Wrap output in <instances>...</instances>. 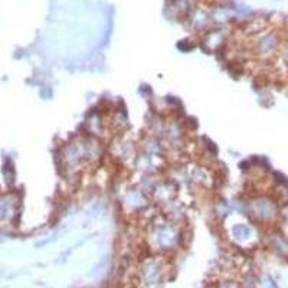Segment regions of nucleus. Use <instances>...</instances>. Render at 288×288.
I'll return each instance as SVG.
<instances>
[{
    "instance_id": "1",
    "label": "nucleus",
    "mask_w": 288,
    "mask_h": 288,
    "mask_svg": "<svg viewBox=\"0 0 288 288\" xmlns=\"http://www.w3.org/2000/svg\"><path fill=\"white\" fill-rule=\"evenodd\" d=\"M280 35L275 31H264L258 33L255 40V52L261 58H269L280 49Z\"/></svg>"
},
{
    "instance_id": "2",
    "label": "nucleus",
    "mask_w": 288,
    "mask_h": 288,
    "mask_svg": "<svg viewBox=\"0 0 288 288\" xmlns=\"http://www.w3.org/2000/svg\"><path fill=\"white\" fill-rule=\"evenodd\" d=\"M255 215L259 219L269 221L277 216V206L269 199H259L255 203Z\"/></svg>"
}]
</instances>
